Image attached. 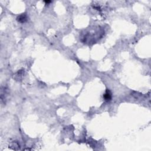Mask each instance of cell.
<instances>
[{"label": "cell", "instance_id": "6da1fadb", "mask_svg": "<svg viewBox=\"0 0 151 151\" xmlns=\"http://www.w3.org/2000/svg\"><path fill=\"white\" fill-rule=\"evenodd\" d=\"M17 20L19 23H24L27 21V15L26 14H22L18 15L17 18Z\"/></svg>", "mask_w": 151, "mask_h": 151}, {"label": "cell", "instance_id": "7a4b0ae2", "mask_svg": "<svg viewBox=\"0 0 151 151\" xmlns=\"http://www.w3.org/2000/svg\"><path fill=\"white\" fill-rule=\"evenodd\" d=\"M103 97L106 101H108L109 102V101L111 100L112 98V94L111 91H110L109 89H107L106 90L105 93L104 94Z\"/></svg>", "mask_w": 151, "mask_h": 151}, {"label": "cell", "instance_id": "3957f363", "mask_svg": "<svg viewBox=\"0 0 151 151\" xmlns=\"http://www.w3.org/2000/svg\"><path fill=\"white\" fill-rule=\"evenodd\" d=\"M44 2H46V4H49V3H51V1H44Z\"/></svg>", "mask_w": 151, "mask_h": 151}]
</instances>
